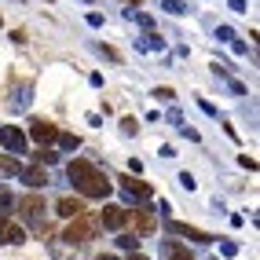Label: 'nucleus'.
Here are the masks:
<instances>
[{
  "label": "nucleus",
  "instance_id": "nucleus-1",
  "mask_svg": "<svg viewBox=\"0 0 260 260\" xmlns=\"http://www.w3.org/2000/svg\"><path fill=\"white\" fill-rule=\"evenodd\" d=\"M70 180H74V187L81 190L84 198H107L110 190H114V183L107 180V172L103 169H95L92 161H84V158H77V161H70Z\"/></svg>",
  "mask_w": 260,
  "mask_h": 260
},
{
  "label": "nucleus",
  "instance_id": "nucleus-2",
  "mask_svg": "<svg viewBox=\"0 0 260 260\" xmlns=\"http://www.w3.org/2000/svg\"><path fill=\"white\" fill-rule=\"evenodd\" d=\"M99 231V216L92 213H81L70 220V228H66V242H74V246H84V242H92Z\"/></svg>",
  "mask_w": 260,
  "mask_h": 260
},
{
  "label": "nucleus",
  "instance_id": "nucleus-3",
  "mask_svg": "<svg viewBox=\"0 0 260 260\" xmlns=\"http://www.w3.org/2000/svg\"><path fill=\"white\" fill-rule=\"evenodd\" d=\"M15 209H19L22 220L37 223V220L44 216V198H41V194H26V198H19V205H15Z\"/></svg>",
  "mask_w": 260,
  "mask_h": 260
},
{
  "label": "nucleus",
  "instance_id": "nucleus-4",
  "mask_svg": "<svg viewBox=\"0 0 260 260\" xmlns=\"http://www.w3.org/2000/svg\"><path fill=\"white\" fill-rule=\"evenodd\" d=\"M29 136H33L41 147H44V143H55L59 125H51V121H44V117H33V121H29Z\"/></svg>",
  "mask_w": 260,
  "mask_h": 260
},
{
  "label": "nucleus",
  "instance_id": "nucleus-5",
  "mask_svg": "<svg viewBox=\"0 0 260 260\" xmlns=\"http://www.w3.org/2000/svg\"><path fill=\"white\" fill-rule=\"evenodd\" d=\"M22 228L19 223H15L11 216H0V242H4V246H22Z\"/></svg>",
  "mask_w": 260,
  "mask_h": 260
},
{
  "label": "nucleus",
  "instance_id": "nucleus-6",
  "mask_svg": "<svg viewBox=\"0 0 260 260\" xmlns=\"http://www.w3.org/2000/svg\"><path fill=\"white\" fill-rule=\"evenodd\" d=\"M125 220H128V213L121 209V205H107V209H103V216H99V228L121 231V228H125Z\"/></svg>",
  "mask_w": 260,
  "mask_h": 260
},
{
  "label": "nucleus",
  "instance_id": "nucleus-7",
  "mask_svg": "<svg viewBox=\"0 0 260 260\" xmlns=\"http://www.w3.org/2000/svg\"><path fill=\"white\" fill-rule=\"evenodd\" d=\"M132 228H136V235H154L158 220H154L150 209H132Z\"/></svg>",
  "mask_w": 260,
  "mask_h": 260
},
{
  "label": "nucleus",
  "instance_id": "nucleus-8",
  "mask_svg": "<svg viewBox=\"0 0 260 260\" xmlns=\"http://www.w3.org/2000/svg\"><path fill=\"white\" fill-rule=\"evenodd\" d=\"M0 143H4L11 154H19L22 147H26V136L19 132V128H11V125H4V128H0Z\"/></svg>",
  "mask_w": 260,
  "mask_h": 260
},
{
  "label": "nucleus",
  "instance_id": "nucleus-9",
  "mask_svg": "<svg viewBox=\"0 0 260 260\" xmlns=\"http://www.w3.org/2000/svg\"><path fill=\"white\" fill-rule=\"evenodd\" d=\"M55 209H59V216L74 220V216H81V213H84V202H81V198H59Z\"/></svg>",
  "mask_w": 260,
  "mask_h": 260
},
{
  "label": "nucleus",
  "instance_id": "nucleus-10",
  "mask_svg": "<svg viewBox=\"0 0 260 260\" xmlns=\"http://www.w3.org/2000/svg\"><path fill=\"white\" fill-rule=\"evenodd\" d=\"M22 172V180L29 183V187H44L48 183V172L41 169V165H29V169H19Z\"/></svg>",
  "mask_w": 260,
  "mask_h": 260
},
{
  "label": "nucleus",
  "instance_id": "nucleus-11",
  "mask_svg": "<svg viewBox=\"0 0 260 260\" xmlns=\"http://www.w3.org/2000/svg\"><path fill=\"white\" fill-rule=\"evenodd\" d=\"M172 231H176V235H187V238H194V242H213L209 231H198V228H190V223H172Z\"/></svg>",
  "mask_w": 260,
  "mask_h": 260
},
{
  "label": "nucleus",
  "instance_id": "nucleus-12",
  "mask_svg": "<svg viewBox=\"0 0 260 260\" xmlns=\"http://www.w3.org/2000/svg\"><path fill=\"white\" fill-rule=\"evenodd\" d=\"M121 183H125V190H128V194H140V198H150V194H154V187H150V183H143V180H132V176H125Z\"/></svg>",
  "mask_w": 260,
  "mask_h": 260
},
{
  "label": "nucleus",
  "instance_id": "nucleus-13",
  "mask_svg": "<svg viewBox=\"0 0 260 260\" xmlns=\"http://www.w3.org/2000/svg\"><path fill=\"white\" fill-rule=\"evenodd\" d=\"M165 260H194L190 249H183L180 242H165Z\"/></svg>",
  "mask_w": 260,
  "mask_h": 260
},
{
  "label": "nucleus",
  "instance_id": "nucleus-14",
  "mask_svg": "<svg viewBox=\"0 0 260 260\" xmlns=\"http://www.w3.org/2000/svg\"><path fill=\"white\" fill-rule=\"evenodd\" d=\"M15 172H19V161L11 154H0V176H15Z\"/></svg>",
  "mask_w": 260,
  "mask_h": 260
},
{
  "label": "nucleus",
  "instance_id": "nucleus-15",
  "mask_svg": "<svg viewBox=\"0 0 260 260\" xmlns=\"http://www.w3.org/2000/svg\"><path fill=\"white\" fill-rule=\"evenodd\" d=\"M55 140H59V143H62L66 150H77V147H81V140H77V136H74V132H66V136L59 132V136H55Z\"/></svg>",
  "mask_w": 260,
  "mask_h": 260
},
{
  "label": "nucleus",
  "instance_id": "nucleus-16",
  "mask_svg": "<svg viewBox=\"0 0 260 260\" xmlns=\"http://www.w3.org/2000/svg\"><path fill=\"white\" fill-rule=\"evenodd\" d=\"M161 8H165L169 15H183V11H187V8H183V0H165Z\"/></svg>",
  "mask_w": 260,
  "mask_h": 260
},
{
  "label": "nucleus",
  "instance_id": "nucleus-17",
  "mask_svg": "<svg viewBox=\"0 0 260 260\" xmlns=\"http://www.w3.org/2000/svg\"><path fill=\"white\" fill-rule=\"evenodd\" d=\"M37 161H41V165H51V161H55V150L41 147V150H37Z\"/></svg>",
  "mask_w": 260,
  "mask_h": 260
},
{
  "label": "nucleus",
  "instance_id": "nucleus-18",
  "mask_svg": "<svg viewBox=\"0 0 260 260\" xmlns=\"http://www.w3.org/2000/svg\"><path fill=\"white\" fill-rule=\"evenodd\" d=\"M154 95H158V99H165V103H169V99H172V95H176V92H172V88H158V92H154Z\"/></svg>",
  "mask_w": 260,
  "mask_h": 260
},
{
  "label": "nucleus",
  "instance_id": "nucleus-19",
  "mask_svg": "<svg viewBox=\"0 0 260 260\" xmlns=\"http://www.w3.org/2000/svg\"><path fill=\"white\" fill-rule=\"evenodd\" d=\"M99 260H114V256H99Z\"/></svg>",
  "mask_w": 260,
  "mask_h": 260
},
{
  "label": "nucleus",
  "instance_id": "nucleus-20",
  "mask_svg": "<svg viewBox=\"0 0 260 260\" xmlns=\"http://www.w3.org/2000/svg\"><path fill=\"white\" fill-rule=\"evenodd\" d=\"M132 260H143V256H132Z\"/></svg>",
  "mask_w": 260,
  "mask_h": 260
},
{
  "label": "nucleus",
  "instance_id": "nucleus-21",
  "mask_svg": "<svg viewBox=\"0 0 260 260\" xmlns=\"http://www.w3.org/2000/svg\"><path fill=\"white\" fill-rule=\"evenodd\" d=\"M0 26H4V19H0Z\"/></svg>",
  "mask_w": 260,
  "mask_h": 260
}]
</instances>
